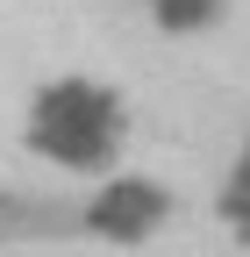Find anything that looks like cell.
I'll return each instance as SVG.
<instances>
[{
    "instance_id": "cell-1",
    "label": "cell",
    "mask_w": 250,
    "mask_h": 257,
    "mask_svg": "<svg viewBox=\"0 0 250 257\" xmlns=\"http://www.w3.org/2000/svg\"><path fill=\"white\" fill-rule=\"evenodd\" d=\"M22 143L50 172H107L129 143V93L100 72H50L22 107Z\"/></svg>"
},
{
    "instance_id": "cell-2",
    "label": "cell",
    "mask_w": 250,
    "mask_h": 257,
    "mask_svg": "<svg viewBox=\"0 0 250 257\" xmlns=\"http://www.w3.org/2000/svg\"><path fill=\"white\" fill-rule=\"evenodd\" d=\"M165 214H172V193H165L158 179L107 172L100 186H93V200H86V229L107 236V243H143V236L165 229Z\"/></svg>"
},
{
    "instance_id": "cell-3",
    "label": "cell",
    "mask_w": 250,
    "mask_h": 257,
    "mask_svg": "<svg viewBox=\"0 0 250 257\" xmlns=\"http://www.w3.org/2000/svg\"><path fill=\"white\" fill-rule=\"evenodd\" d=\"M143 8L165 36H207V29L229 22V0H143Z\"/></svg>"
},
{
    "instance_id": "cell-4",
    "label": "cell",
    "mask_w": 250,
    "mask_h": 257,
    "mask_svg": "<svg viewBox=\"0 0 250 257\" xmlns=\"http://www.w3.org/2000/svg\"><path fill=\"white\" fill-rule=\"evenodd\" d=\"M214 207H222V221L236 229V243H250V143L229 157V172H222V200H214Z\"/></svg>"
}]
</instances>
